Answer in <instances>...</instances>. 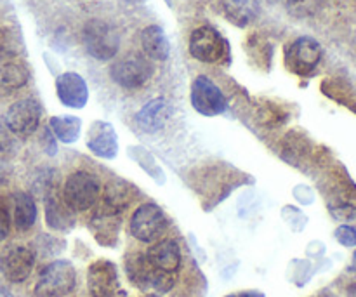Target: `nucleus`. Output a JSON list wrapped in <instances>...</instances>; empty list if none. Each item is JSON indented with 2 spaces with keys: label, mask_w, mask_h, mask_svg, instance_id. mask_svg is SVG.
Instances as JSON below:
<instances>
[{
  "label": "nucleus",
  "mask_w": 356,
  "mask_h": 297,
  "mask_svg": "<svg viewBox=\"0 0 356 297\" xmlns=\"http://www.w3.org/2000/svg\"><path fill=\"white\" fill-rule=\"evenodd\" d=\"M10 214L7 212L6 207H2L0 205V242H3V240L9 236V232H10Z\"/></svg>",
  "instance_id": "nucleus-30"
},
{
  "label": "nucleus",
  "mask_w": 356,
  "mask_h": 297,
  "mask_svg": "<svg viewBox=\"0 0 356 297\" xmlns=\"http://www.w3.org/2000/svg\"><path fill=\"white\" fill-rule=\"evenodd\" d=\"M136 197V190L125 179H111L101 191V211L110 212V214L122 216L127 211Z\"/></svg>",
  "instance_id": "nucleus-15"
},
{
  "label": "nucleus",
  "mask_w": 356,
  "mask_h": 297,
  "mask_svg": "<svg viewBox=\"0 0 356 297\" xmlns=\"http://www.w3.org/2000/svg\"><path fill=\"white\" fill-rule=\"evenodd\" d=\"M35 259L37 256L28 246H10L0 256V271L10 284H23L33 271Z\"/></svg>",
  "instance_id": "nucleus-11"
},
{
  "label": "nucleus",
  "mask_w": 356,
  "mask_h": 297,
  "mask_svg": "<svg viewBox=\"0 0 356 297\" xmlns=\"http://www.w3.org/2000/svg\"><path fill=\"white\" fill-rule=\"evenodd\" d=\"M322 45L312 37H299L285 49V66L299 77H312L322 61Z\"/></svg>",
  "instance_id": "nucleus-8"
},
{
  "label": "nucleus",
  "mask_w": 356,
  "mask_h": 297,
  "mask_svg": "<svg viewBox=\"0 0 356 297\" xmlns=\"http://www.w3.org/2000/svg\"><path fill=\"white\" fill-rule=\"evenodd\" d=\"M0 297H14V296L10 294V292L7 291V289L3 287V285H0Z\"/></svg>",
  "instance_id": "nucleus-33"
},
{
  "label": "nucleus",
  "mask_w": 356,
  "mask_h": 297,
  "mask_svg": "<svg viewBox=\"0 0 356 297\" xmlns=\"http://www.w3.org/2000/svg\"><path fill=\"white\" fill-rule=\"evenodd\" d=\"M190 54L200 63L216 65L229 59V44L214 26H198L190 37Z\"/></svg>",
  "instance_id": "nucleus-5"
},
{
  "label": "nucleus",
  "mask_w": 356,
  "mask_h": 297,
  "mask_svg": "<svg viewBox=\"0 0 356 297\" xmlns=\"http://www.w3.org/2000/svg\"><path fill=\"white\" fill-rule=\"evenodd\" d=\"M353 266L356 268V250H355V254H353Z\"/></svg>",
  "instance_id": "nucleus-36"
},
{
  "label": "nucleus",
  "mask_w": 356,
  "mask_h": 297,
  "mask_svg": "<svg viewBox=\"0 0 356 297\" xmlns=\"http://www.w3.org/2000/svg\"><path fill=\"white\" fill-rule=\"evenodd\" d=\"M14 148V134L0 120V153H7Z\"/></svg>",
  "instance_id": "nucleus-28"
},
{
  "label": "nucleus",
  "mask_w": 356,
  "mask_h": 297,
  "mask_svg": "<svg viewBox=\"0 0 356 297\" xmlns=\"http://www.w3.org/2000/svg\"><path fill=\"white\" fill-rule=\"evenodd\" d=\"M350 296L351 297H356V280L350 285Z\"/></svg>",
  "instance_id": "nucleus-35"
},
{
  "label": "nucleus",
  "mask_w": 356,
  "mask_h": 297,
  "mask_svg": "<svg viewBox=\"0 0 356 297\" xmlns=\"http://www.w3.org/2000/svg\"><path fill=\"white\" fill-rule=\"evenodd\" d=\"M129 152H131L132 159H134L136 162L143 167V170H145L146 174H149V176H152L156 183L159 184L165 183V174L162 172V169H160L159 163L155 162V159H153V156L149 155L145 148H141V146H136V148H129Z\"/></svg>",
  "instance_id": "nucleus-26"
},
{
  "label": "nucleus",
  "mask_w": 356,
  "mask_h": 297,
  "mask_svg": "<svg viewBox=\"0 0 356 297\" xmlns=\"http://www.w3.org/2000/svg\"><path fill=\"white\" fill-rule=\"evenodd\" d=\"M87 291L92 297H113L120 291L118 271L111 261H94L87 270Z\"/></svg>",
  "instance_id": "nucleus-12"
},
{
  "label": "nucleus",
  "mask_w": 356,
  "mask_h": 297,
  "mask_svg": "<svg viewBox=\"0 0 356 297\" xmlns=\"http://www.w3.org/2000/svg\"><path fill=\"white\" fill-rule=\"evenodd\" d=\"M125 273L129 280L146 296L160 297L170 292L176 285V275L156 270L145 254H131L125 259Z\"/></svg>",
  "instance_id": "nucleus-1"
},
{
  "label": "nucleus",
  "mask_w": 356,
  "mask_h": 297,
  "mask_svg": "<svg viewBox=\"0 0 356 297\" xmlns=\"http://www.w3.org/2000/svg\"><path fill=\"white\" fill-rule=\"evenodd\" d=\"M10 211H13V225L16 226L17 232H28L37 223V204L30 193L24 191H16L10 197Z\"/></svg>",
  "instance_id": "nucleus-18"
},
{
  "label": "nucleus",
  "mask_w": 356,
  "mask_h": 297,
  "mask_svg": "<svg viewBox=\"0 0 356 297\" xmlns=\"http://www.w3.org/2000/svg\"><path fill=\"white\" fill-rule=\"evenodd\" d=\"M45 221L49 228L56 232H68L75 223V218L73 211L63 202V198L59 200L54 193H49V197H45Z\"/></svg>",
  "instance_id": "nucleus-23"
},
{
  "label": "nucleus",
  "mask_w": 356,
  "mask_h": 297,
  "mask_svg": "<svg viewBox=\"0 0 356 297\" xmlns=\"http://www.w3.org/2000/svg\"><path fill=\"white\" fill-rule=\"evenodd\" d=\"M313 2L315 0H287V7L294 10V13H298L299 16H302V14L308 13V7L313 6Z\"/></svg>",
  "instance_id": "nucleus-31"
},
{
  "label": "nucleus",
  "mask_w": 356,
  "mask_h": 297,
  "mask_svg": "<svg viewBox=\"0 0 356 297\" xmlns=\"http://www.w3.org/2000/svg\"><path fill=\"white\" fill-rule=\"evenodd\" d=\"M76 271L70 261L58 259L42 268L35 284L37 297H66L75 289Z\"/></svg>",
  "instance_id": "nucleus-4"
},
{
  "label": "nucleus",
  "mask_w": 356,
  "mask_h": 297,
  "mask_svg": "<svg viewBox=\"0 0 356 297\" xmlns=\"http://www.w3.org/2000/svg\"><path fill=\"white\" fill-rule=\"evenodd\" d=\"M42 104L35 97H24L16 101L6 111L3 124L7 125L14 136L19 138H30L38 131L42 120Z\"/></svg>",
  "instance_id": "nucleus-9"
},
{
  "label": "nucleus",
  "mask_w": 356,
  "mask_h": 297,
  "mask_svg": "<svg viewBox=\"0 0 356 297\" xmlns=\"http://www.w3.org/2000/svg\"><path fill=\"white\" fill-rule=\"evenodd\" d=\"M145 256L148 257L149 263L156 268V270L163 271V273L176 275L181 268V249L177 246L176 240L163 239L156 240L155 243L149 246V249L146 250Z\"/></svg>",
  "instance_id": "nucleus-16"
},
{
  "label": "nucleus",
  "mask_w": 356,
  "mask_h": 297,
  "mask_svg": "<svg viewBox=\"0 0 356 297\" xmlns=\"http://www.w3.org/2000/svg\"><path fill=\"white\" fill-rule=\"evenodd\" d=\"M30 80V72L23 63L7 61L0 65V97H9L23 89Z\"/></svg>",
  "instance_id": "nucleus-20"
},
{
  "label": "nucleus",
  "mask_w": 356,
  "mask_h": 297,
  "mask_svg": "<svg viewBox=\"0 0 356 297\" xmlns=\"http://www.w3.org/2000/svg\"><path fill=\"white\" fill-rule=\"evenodd\" d=\"M21 40L16 30L0 24V61L7 63L19 52Z\"/></svg>",
  "instance_id": "nucleus-25"
},
{
  "label": "nucleus",
  "mask_w": 356,
  "mask_h": 297,
  "mask_svg": "<svg viewBox=\"0 0 356 297\" xmlns=\"http://www.w3.org/2000/svg\"><path fill=\"white\" fill-rule=\"evenodd\" d=\"M49 129L52 131L54 138L65 145H73L79 141L82 132V120L73 115H63V117H52L49 120Z\"/></svg>",
  "instance_id": "nucleus-24"
},
{
  "label": "nucleus",
  "mask_w": 356,
  "mask_h": 297,
  "mask_svg": "<svg viewBox=\"0 0 356 297\" xmlns=\"http://www.w3.org/2000/svg\"><path fill=\"white\" fill-rule=\"evenodd\" d=\"M190 101L195 111L204 117H218L228 108L225 93L219 89V86H216L214 80L205 75H198L191 83Z\"/></svg>",
  "instance_id": "nucleus-10"
},
{
  "label": "nucleus",
  "mask_w": 356,
  "mask_h": 297,
  "mask_svg": "<svg viewBox=\"0 0 356 297\" xmlns=\"http://www.w3.org/2000/svg\"><path fill=\"white\" fill-rule=\"evenodd\" d=\"M63 202L73 212H87L99 204L101 181L89 170H75L63 184Z\"/></svg>",
  "instance_id": "nucleus-2"
},
{
  "label": "nucleus",
  "mask_w": 356,
  "mask_h": 297,
  "mask_svg": "<svg viewBox=\"0 0 356 297\" xmlns=\"http://www.w3.org/2000/svg\"><path fill=\"white\" fill-rule=\"evenodd\" d=\"M56 94H58L61 104L68 108L80 110L87 104L89 99V89L87 83L79 73L66 72L56 79Z\"/></svg>",
  "instance_id": "nucleus-13"
},
{
  "label": "nucleus",
  "mask_w": 356,
  "mask_h": 297,
  "mask_svg": "<svg viewBox=\"0 0 356 297\" xmlns=\"http://www.w3.org/2000/svg\"><path fill=\"white\" fill-rule=\"evenodd\" d=\"M336 240L344 247H356V228L343 225L336 230Z\"/></svg>",
  "instance_id": "nucleus-27"
},
{
  "label": "nucleus",
  "mask_w": 356,
  "mask_h": 297,
  "mask_svg": "<svg viewBox=\"0 0 356 297\" xmlns=\"http://www.w3.org/2000/svg\"><path fill=\"white\" fill-rule=\"evenodd\" d=\"M87 148L99 159L113 160L118 153V138L113 125L108 122H94L87 136Z\"/></svg>",
  "instance_id": "nucleus-14"
},
{
  "label": "nucleus",
  "mask_w": 356,
  "mask_h": 297,
  "mask_svg": "<svg viewBox=\"0 0 356 297\" xmlns=\"http://www.w3.org/2000/svg\"><path fill=\"white\" fill-rule=\"evenodd\" d=\"M141 47L149 59L155 61H165L170 54V44L165 31L156 24L146 26L141 31Z\"/></svg>",
  "instance_id": "nucleus-22"
},
{
  "label": "nucleus",
  "mask_w": 356,
  "mask_h": 297,
  "mask_svg": "<svg viewBox=\"0 0 356 297\" xmlns=\"http://www.w3.org/2000/svg\"><path fill=\"white\" fill-rule=\"evenodd\" d=\"M153 75V66L148 58L132 52L115 61L110 68V77L117 86L124 89H141L149 82Z\"/></svg>",
  "instance_id": "nucleus-7"
},
{
  "label": "nucleus",
  "mask_w": 356,
  "mask_h": 297,
  "mask_svg": "<svg viewBox=\"0 0 356 297\" xmlns=\"http://www.w3.org/2000/svg\"><path fill=\"white\" fill-rule=\"evenodd\" d=\"M146 297H155V296H146Z\"/></svg>",
  "instance_id": "nucleus-37"
},
{
  "label": "nucleus",
  "mask_w": 356,
  "mask_h": 297,
  "mask_svg": "<svg viewBox=\"0 0 356 297\" xmlns=\"http://www.w3.org/2000/svg\"><path fill=\"white\" fill-rule=\"evenodd\" d=\"M226 297H264V294L259 291H243V292H236V294H229Z\"/></svg>",
  "instance_id": "nucleus-32"
},
{
  "label": "nucleus",
  "mask_w": 356,
  "mask_h": 297,
  "mask_svg": "<svg viewBox=\"0 0 356 297\" xmlns=\"http://www.w3.org/2000/svg\"><path fill=\"white\" fill-rule=\"evenodd\" d=\"M221 7L229 23L245 28L261 10V0H221Z\"/></svg>",
  "instance_id": "nucleus-21"
},
{
  "label": "nucleus",
  "mask_w": 356,
  "mask_h": 297,
  "mask_svg": "<svg viewBox=\"0 0 356 297\" xmlns=\"http://www.w3.org/2000/svg\"><path fill=\"white\" fill-rule=\"evenodd\" d=\"M167 226H169V219L163 209L152 202L139 205L129 223L131 235L143 243H155L165 233Z\"/></svg>",
  "instance_id": "nucleus-6"
},
{
  "label": "nucleus",
  "mask_w": 356,
  "mask_h": 297,
  "mask_svg": "<svg viewBox=\"0 0 356 297\" xmlns=\"http://www.w3.org/2000/svg\"><path fill=\"white\" fill-rule=\"evenodd\" d=\"M40 143H42V146H44V150L47 155L54 156L56 153H58V143H56L54 134H52V131L49 127H45L44 131H42Z\"/></svg>",
  "instance_id": "nucleus-29"
},
{
  "label": "nucleus",
  "mask_w": 356,
  "mask_h": 297,
  "mask_svg": "<svg viewBox=\"0 0 356 297\" xmlns=\"http://www.w3.org/2000/svg\"><path fill=\"white\" fill-rule=\"evenodd\" d=\"M170 117V108L163 97L146 103L141 110L136 113V124L146 134H155L165 127L167 120Z\"/></svg>",
  "instance_id": "nucleus-17"
},
{
  "label": "nucleus",
  "mask_w": 356,
  "mask_h": 297,
  "mask_svg": "<svg viewBox=\"0 0 356 297\" xmlns=\"http://www.w3.org/2000/svg\"><path fill=\"white\" fill-rule=\"evenodd\" d=\"M318 297H339V296H336L334 292H330V291H323V292H320Z\"/></svg>",
  "instance_id": "nucleus-34"
},
{
  "label": "nucleus",
  "mask_w": 356,
  "mask_h": 297,
  "mask_svg": "<svg viewBox=\"0 0 356 297\" xmlns=\"http://www.w3.org/2000/svg\"><path fill=\"white\" fill-rule=\"evenodd\" d=\"M82 44L89 56L99 61H108L120 49V33L104 19H89L82 28Z\"/></svg>",
  "instance_id": "nucleus-3"
},
{
  "label": "nucleus",
  "mask_w": 356,
  "mask_h": 297,
  "mask_svg": "<svg viewBox=\"0 0 356 297\" xmlns=\"http://www.w3.org/2000/svg\"><path fill=\"white\" fill-rule=\"evenodd\" d=\"M120 221L122 216L110 214V212H104L101 209L94 212L92 219H90V230H92V235L96 236L101 246L111 247L117 243Z\"/></svg>",
  "instance_id": "nucleus-19"
}]
</instances>
